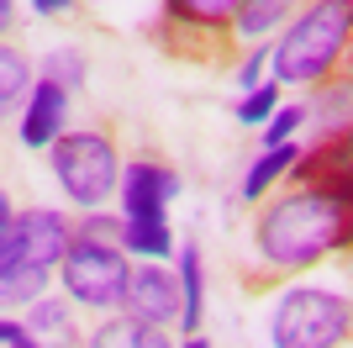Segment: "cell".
Wrapping results in <instances>:
<instances>
[{"label": "cell", "instance_id": "obj_21", "mask_svg": "<svg viewBox=\"0 0 353 348\" xmlns=\"http://www.w3.org/2000/svg\"><path fill=\"white\" fill-rule=\"evenodd\" d=\"M79 74H85V64L74 53H53L48 58V79H59V85H79Z\"/></svg>", "mask_w": 353, "mask_h": 348}, {"label": "cell", "instance_id": "obj_11", "mask_svg": "<svg viewBox=\"0 0 353 348\" xmlns=\"http://www.w3.org/2000/svg\"><path fill=\"white\" fill-rule=\"evenodd\" d=\"M127 227H121V243L132 248V253H143V259H163L169 248H174V238H169V227L153 217H121Z\"/></svg>", "mask_w": 353, "mask_h": 348}, {"label": "cell", "instance_id": "obj_20", "mask_svg": "<svg viewBox=\"0 0 353 348\" xmlns=\"http://www.w3.org/2000/svg\"><path fill=\"white\" fill-rule=\"evenodd\" d=\"M301 122H306V106H285V111H274V116H269V132H264V148H280Z\"/></svg>", "mask_w": 353, "mask_h": 348}, {"label": "cell", "instance_id": "obj_5", "mask_svg": "<svg viewBox=\"0 0 353 348\" xmlns=\"http://www.w3.org/2000/svg\"><path fill=\"white\" fill-rule=\"evenodd\" d=\"M74 248V227L59 211H27V217H11L0 227V275L6 269H53V264L69 259Z\"/></svg>", "mask_w": 353, "mask_h": 348}, {"label": "cell", "instance_id": "obj_24", "mask_svg": "<svg viewBox=\"0 0 353 348\" xmlns=\"http://www.w3.org/2000/svg\"><path fill=\"white\" fill-rule=\"evenodd\" d=\"M264 58H269V48H253L248 64L237 69V85H243V90H259V69H264Z\"/></svg>", "mask_w": 353, "mask_h": 348}, {"label": "cell", "instance_id": "obj_12", "mask_svg": "<svg viewBox=\"0 0 353 348\" xmlns=\"http://www.w3.org/2000/svg\"><path fill=\"white\" fill-rule=\"evenodd\" d=\"M290 6H295V0H243L232 32H237V37H264V32H274L285 16H290Z\"/></svg>", "mask_w": 353, "mask_h": 348}, {"label": "cell", "instance_id": "obj_9", "mask_svg": "<svg viewBox=\"0 0 353 348\" xmlns=\"http://www.w3.org/2000/svg\"><path fill=\"white\" fill-rule=\"evenodd\" d=\"M85 348H174V343H169V333H163L159 322H148V317H117V322H105Z\"/></svg>", "mask_w": 353, "mask_h": 348}, {"label": "cell", "instance_id": "obj_22", "mask_svg": "<svg viewBox=\"0 0 353 348\" xmlns=\"http://www.w3.org/2000/svg\"><path fill=\"white\" fill-rule=\"evenodd\" d=\"M121 227H127V222H111V217H90L79 238H101V243H121Z\"/></svg>", "mask_w": 353, "mask_h": 348}, {"label": "cell", "instance_id": "obj_1", "mask_svg": "<svg viewBox=\"0 0 353 348\" xmlns=\"http://www.w3.org/2000/svg\"><path fill=\"white\" fill-rule=\"evenodd\" d=\"M353 37V0H316L290 21L274 48V79L280 85H316L332 74Z\"/></svg>", "mask_w": 353, "mask_h": 348}, {"label": "cell", "instance_id": "obj_16", "mask_svg": "<svg viewBox=\"0 0 353 348\" xmlns=\"http://www.w3.org/2000/svg\"><path fill=\"white\" fill-rule=\"evenodd\" d=\"M48 285V269H32V264H21V269H6L0 275V301H11V306H37V296H43Z\"/></svg>", "mask_w": 353, "mask_h": 348}, {"label": "cell", "instance_id": "obj_19", "mask_svg": "<svg viewBox=\"0 0 353 348\" xmlns=\"http://www.w3.org/2000/svg\"><path fill=\"white\" fill-rule=\"evenodd\" d=\"M322 116L332 122V132H348L353 127V79H348V85H338V90H327Z\"/></svg>", "mask_w": 353, "mask_h": 348}, {"label": "cell", "instance_id": "obj_14", "mask_svg": "<svg viewBox=\"0 0 353 348\" xmlns=\"http://www.w3.org/2000/svg\"><path fill=\"white\" fill-rule=\"evenodd\" d=\"M32 69L27 58H21V48H0V106L6 111H16L21 106V95H32Z\"/></svg>", "mask_w": 353, "mask_h": 348}, {"label": "cell", "instance_id": "obj_17", "mask_svg": "<svg viewBox=\"0 0 353 348\" xmlns=\"http://www.w3.org/2000/svg\"><path fill=\"white\" fill-rule=\"evenodd\" d=\"M274 111H280V79H269V85H259V90H253L248 101H237V122H248V127L269 122Z\"/></svg>", "mask_w": 353, "mask_h": 348}, {"label": "cell", "instance_id": "obj_2", "mask_svg": "<svg viewBox=\"0 0 353 348\" xmlns=\"http://www.w3.org/2000/svg\"><path fill=\"white\" fill-rule=\"evenodd\" d=\"M348 333H353V301H343L338 290H316V285L285 290L274 317H269L274 348H338Z\"/></svg>", "mask_w": 353, "mask_h": 348}, {"label": "cell", "instance_id": "obj_15", "mask_svg": "<svg viewBox=\"0 0 353 348\" xmlns=\"http://www.w3.org/2000/svg\"><path fill=\"white\" fill-rule=\"evenodd\" d=\"M169 11L185 21H201V27H227V21H237L243 0H169Z\"/></svg>", "mask_w": 353, "mask_h": 348}, {"label": "cell", "instance_id": "obj_4", "mask_svg": "<svg viewBox=\"0 0 353 348\" xmlns=\"http://www.w3.org/2000/svg\"><path fill=\"white\" fill-rule=\"evenodd\" d=\"M127 280H132V264L121 259L117 243H101V238H74L69 259H63V290H69L79 306H121L127 301Z\"/></svg>", "mask_w": 353, "mask_h": 348}, {"label": "cell", "instance_id": "obj_26", "mask_svg": "<svg viewBox=\"0 0 353 348\" xmlns=\"http://www.w3.org/2000/svg\"><path fill=\"white\" fill-rule=\"evenodd\" d=\"M185 348H206V343H201V338H190V343H185Z\"/></svg>", "mask_w": 353, "mask_h": 348}, {"label": "cell", "instance_id": "obj_3", "mask_svg": "<svg viewBox=\"0 0 353 348\" xmlns=\"http://www.w3.org/2000/svg\"><path fill=\"white\" fill-rule=\"evenodd\" d=\"M48 159H53V180L63 185V195L74 206H101L121 185L117 148L101 132H63L59 143L48 148Z\"/></svg>", "mask_w": 353, "mask_h": 348}, {"label": "cell", "instance_id": "obj_7", "mask_svg": "<svg viewBox=\"0 0 353 348\" xmlns=\"http://www.w3.org/2000/svg\"><path fill=\"white\" fill-rule=\"evenodd\" d=\"M179 195V174L163 169V164H132V169H121V206H127V217H153L163 222V206Z\"/></svg>", "mask_w": 353, "mask_h": 348}, {"label": "cell", "instance_id": "obj_18", "mask_svg": "<svg viewBox=\"0 0 353 348\" xmlns=\"http://www.w3.org/2000/svg\"><path fill=\"white\" fill-rule=\"evenodd\" d=\"M32 333H48V338H59V343H63V338L74 333L69 311H63L59 301H37V306H32ZM63 348H69V343H63Z\"/></svg>", "mask_w": 353, "mask_h": 348}, {"label": "cell", "instance_id": "obj_6", "mask_svg": "<svg viewBox=\"0 0 353 348\" xmlns=\"http://www.w3.org/2000/svg\"><path fill=\"white\" fill-rule=\"evenodd\" d=\"M127 306H132V317H148V322H174L185 317V285H179L163 264L143 259L132 269V280H127Z\"/></svg>", "mask_w": 353, "mask_h": 348}, {"label": "cell", "instance_id": "obj_13", "mask_svg": "<svg viewBox=\"0 0 353 348\" xmlns=\"http://www.w3.org/2000/svg\"><path fill=\"white\" fill-rule=\"evenodd\" d=\"M179 285H185V317H179V327L195 338V327H201V248L185 243L179 248Z\"/></svg>", "mask_w": 353, "mask_h": 348}, {"label": "cell", "instance_id": "obj_23", "mask_svg": "<svg viewBox=\"0 0 353 348\" xmlns=\"http://www.w3.org/2000/svg\"><path fill=\"white\" fill-rule=\"evenodd\" d=\"M0 343L6 348H37V338H32V327H21V322H0Z\"/></svg>", "mask_w": 353, "mask_h": 348}, {"label": "cell", "instance_id": "obj_25", "mask_svg": "<svg viewBox=\"0 0 353 348\" xmlns=\"http://www.w3.org/2000/svg\"><path fill=\"white\" fill-rule=\"evenodd\" d=\"M32 6H37V11H43V16H59V11H69L74 0H32Z\"/></svg>", "mask_w": 353, "mask_h": 348}, {"label": "cell", "instance_id": "obj_8", "mask_svg": "<svg viewBox=\"0 0 353 348\" xmlns=\"http://www.w3.org/2000/svg\"><path fill=\"white\" fill-rule=\"evenodd\" d=\"M63 116H69V85L43 79V85L27 95V111H21V143L27 148H53L63 137Z\"/></svg>", "mask_w": 353, "mask_h": 348}, {"label": "cell", "instance_id": "obj_10", "mask_svg": "<svg viewBox=\"0 0 353 348\" xmlns=\"http://www.w3.org/2000/svg\"><path fill=\"white\" fill-rule=\"evenodd\" d=\"M295 164H301V148H290V143L269 148L264 159H259V164L248 169V180H243V195H248V201H259V195H264V190L274 185V180H280L285 169H295Z\"/></svg>", "mask_w": 353, "mask_h": 348}]
</instances>
